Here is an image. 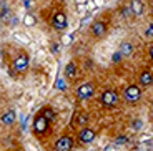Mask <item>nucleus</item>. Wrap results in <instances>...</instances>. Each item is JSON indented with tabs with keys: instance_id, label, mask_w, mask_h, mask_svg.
Masks as SVG:
<instances>
[{
	"instance_id": "obj_24",
	"label": "nucleus",
	"mask_w": 153,
	"mask_h": 151,
	"mask_svg": "<svg viewBox=\"0 0 153 151\" xmlns=\"http://www.w3.org/2000/svg\"><path fill=\"white\" fill-rule=\"evenodd\" d=\"M133 128H142V121H133Z\"/></svg>"
},
{
	"instance_id": "obj_2",
	"label": "nucleus",
	"mask_w": 153,
	"mask_h": 151,
	"mask_svg": "<svg viewBox=\"0 0 153 151\" xmlns=\"http://www.w3.org/2000/svg\"><path fill=\"white\" fill-rule=\"evenodd\" d=\"M100 103L107 108H113V106L118 105V93L115 90H105L100 96Z\"/></svg>"
},
{
	"instance_id": "obj_11",
	"label": "nucleus",
	"mask_w": 153,
	"mask_h": 151,
	"mask_svg": "<svg viewBox=\"0 0 153 151\" xmlns=\"http://www.w3.org/2000/svg\"><path fill=\"white\" fill-rule=\"evenodd\" d=\"M140 85L142 87H150V85H153V73L148 72V70H145V72L140 73Z\"/></svg>"
},
{
	"instance_id": "obj_21",
	"label": "nucleus",
	"mask_w": 153,
	"mask_h": 151,
	"mask_svg": "<svg viewBox=\"0 0 153 151\" xmlns=\"http://www.w3.org/2000/svg\"><path fill=\"white\" fill-rule=\"evenodd\" d=\"M103 151H117V144H115V143L107 144V146L103 148Z\"/></svg>"
},
{
	"instance_id": "obj_3",
	"label": "nucleus",
	"mask_w": 153,
	"mask_h": 151,
	"mask_svg": "<svg viewBox=\"0 0 153 151\" xmlns=\"http://www.w3.org/2000/svg\"><path fill=\"white\" fill-rule=\"evenodd\" d=\"M28 63H30V60H28V55H27V53H20L19 57L13 60L12 68H13L17 73H25V72L28 70Z\"/></svg>"
},
{
	"instance_id": "obj_4",
	"label": "nucleus",
	"mask_w": 153,
	"mask_h": 151,
	"mask_svg": "<svg viewBox=\"0 0 153 151\" xmlns=\"http://www.w3.org/2000/svg\"><path fill=\"white\" fill-rule=\"evenodd\" d=\"M123 96H125V100L128 103H137L138 100L142 98V88L137 87V85H130V87H126Z\"/></svg>"
},
{
	"instance_id": "obj_6",
	"label": "nucleus",
	"mask_w": 153,
	"mask_h": 151,
	"mask_svg": "<svg viewBox=\"0 0 153 151\" xmlns=\"http://www.w3.org/2000/svg\"><path fill=\"white\" fill-rule=\"evenodd\" d=\"M93 95H95L93 83H83L76 88V96H78V100H88V98H92Z\"/></svg>"
},
{
	"instance_id": "obj_12",
	"label": "nucleus",
	"mask_w": 153,
	"mask_h": 151,
	"mask_svg": "<svg viewBox=\"0 0 153 151\" xmlns=\"http://www.w3.org/2000/svg\"><path fill=\"white\" fill-rule=\"evenodd\" d=\"M118 50H120V55H122V57H130L131 53H133L135 47L131 42H123V43H120Z\"/></svg>"
},
{
	"instance_id": "obj_19",
	"label": "nucleus",
	"mask_w": 153,
	"mask_h": 151,
	"mask_svg": "<svg viewBox=\"0 0 153 151\" xmlns=\"http://www.w3.org/2000/svg\"><path fill=\"white\" fill-rule=\"evenodd\" d=\"M7 15H8V7H7V4H5L4 0H2V20H4Z\"/></svg>"
},
{
	"instance_id": "obj_22",
	"label": "nucleus",
	"mask_w": 153,
	"mask_h": 151,
	"mask_svg": "<svg viewBox=\"0 0 153 151\" xmlns=\"http://www.w3.org/2000/svg\"><path fill=\"white\" fill-rule=\"evenodd\" d=\"M50 48H52V53H53V55H57V53H58V48H60V45H58V43H52V47H50Z\"/></svg>"
},
{
	"instance_id": "obj_17",
	"label": "nucleus",
	"mask_w": 153,
	"mask_h": 151,
	"mask_svg": "<svg viewBox=\"0 0 153 151\" xmlns=\"http://www.w3.org/2000/svg\"><path fill=\"white\" fill-rule=\"evenodd\" d=\"M120 13L122 15H125V17H128V15H131V10H130V5H123L122 8H120Z\"/></svg>"
},
{
	"instance_id": "obj_10",
	"label": "nucleus",
	"mask_w": 153,
	"mask_h": 151,
	"mask_svg": "<svg viewBox=\"0 0 153 151\" xmlns=\"http://www.w3.org/2000/svg\"><path fill=\"white\" fill-rule=\"evenodd\" d=\"M92 33L95 35V37L102 38L105 33H107V25H105L103 22H95L92 25Z\"/></svg>"
},
{
	"instance_id": "obj_27",
	"label": "nucleus",
	"mask_w": 153,
	"mask_h": 151,
	"mask_svg": "<svg viewBox=\"0 0 153 151\" xmlns=\"http://www.w3.org/2000/svg\"><path fill=\"white\" fill-rule=\"evenodd\" d=\"M152 10H153V7H152Z\"/></svg>"
},
{
	"instance_id": "obj_5",
	"label": "nucleus",
	"mask_w": 153,
	"mask_h": 151,
	"mask_svg": "<svg viewBox=\"0 0 153 151\" xmlns=\"http://www.w3.org/2000/svg\"><path fill=\"white\" fill-rule=\"evenodd\" d=\"M67 25H68V19H67V15L63 12H57V13L52 17V27H53L55 30H58V32L65 30Z\"/></svg>"
},
{
	"instance_id": "obj_13",
	"label": "nucleus",
	"mask_w": 153,
	"mask_h": 151,
	"mask_svg": "<svg viewBox=\"0 0 153 151\" xmlns=\"http://www.w3.org/2000/svg\"><path fill=\"white\" fill-rule=\"evenodd\" d=\"M15 118H17L15 111H13V110H7V111L2 115V125H5V126L12 125V123L15 121Z\"/></svg>"
},
{
	"instance_id": "obj_1",
	"label": "nucleus",
	"mask_w": 153,
	"mask_h": 151,
	"mask_svg": "<svg viewBox=\"0 0 153 151\" xmlns=\"http://www.w3.org/2000/svg\"><path fill=\"white\" fill-rule=\"evenodd\" d=\"M48 126H50V120L45 118L40 111H38V113L35 115V118H33V126H32L33 131L37 133V135H43V133H47Z\"/></svg>"
},
{
	"instance_id": "obj_14",
	"label": "nucleus",
	"mask_w": 153,
	"mask_h": 151,
	"mask_svg": "<svg viewBox=\"0 0 153 151\" xmlns=\"http://www.w3.org/2000/svg\"><path fill=\"white\" fill-rule=\"evenodd\" d=\"M40 113H42L45 118H48L50 121L57 120V113H55V111H53L52 108H50V106H45V108H42V110H40Z\"/></svg>"
},
{
	"instance_id": "obj_8",
	"label": "nucleus",
	"mask_w": 153,
	"mask_h": 151,
	"mask_svg": "<svg viewBox=\"0 0 153 151\" xmlns=\"http://www.w3.org/2000/svg\"><path fill=\"white\" fill-rule=\"evenodd\" d=\"M95 138H97V133L93 131L92 128H88V126L82 128L80 133H78V143H82V144L93 143V140H95Z\"/></svg>"
},
{
	"instance_id": "obj_7",
	"label": "nucleus",
	"mask_w": 153,
	"mask_h": 151,
	"mask_svg": "<svg viewBox=\"0 0 153 151\" xmlns=\"http://www.w3.org/2000/svg\"><path fill=\"white\" fill-rule=\"evenodd\" d=\"M73 148V138L72 136H60L57 141H55V151H72Z\"/></svg>"
},
{
	"instance_id": "obj_23",
	"label": "nucleus",
	"mask_w": 153,
	"mask_h": 151,
	"mask_svg": "<svg viewBox=\"0 0 153 151\" xmlns=\"http://www.w3.org/2000/svg\"><path fill=\"white\" fill-rule=\"evenodd\" d=\"M87 120H88V118H87V115H85V113H82V115H80V118H78V121H80V125L87 123Z\"/></svg>"
},
{
	"instance_id": "obj_20",
	"label": "nucleus",
	"mask_w": 153,
	"mask_h": 151,
	"mask_svg": "<svg viewBox=\"0 0 153 151\" xmlns=\"http://www.w3.org/2000/svg\"><path fill=\"white\" fill-rule=\"evenodd\" d=\"M145 37L146 38H153V23H150V27L145 30Z\"/></svg>"
},
{
	"instance_id": "obj_26",
	"label": "nucleus",
	"mask_w": 153,
	"mask_h": 151,
	"mask_svg": "<svg viewBox=\"0 0 153 151\" xmlns=\"http://www.w3.org/2000/svg\"><path fill=\"white\" fill-rule=\"evenodd\" d=\"M90 151H97V150H90Z\"/></svg>"
},
{
	"instance_id": "obj_25",
	"label": "nucleus",
	"mask_w": 153,
	"mask_h": 151,
	"mask_svg": "<svg viewBox=\"0 0 153 151\" xmlns=\"http://www.w3.org/2000/svg\"><path fill=\"white\" fill-rule=\"evenodd\" d=\"M150 58H152V60H153V45L150 47Z\"/></svg>"
},
{
	"instance_id": "obj_16",
	"label": "nucleus",
	"mask_w": 153,
	"mask_h": 151,
	"mask_svg": "<svg viewBox=\"0 0 153 151\" xmlns=\"http://www.w3.org/2000/svg\"><path fill=\"white\" fill-rule=\"evenodd\" d=\"M65 75L67 76H75L76 75V65L73 63V61H70V63L65 67Z\"/></svg>"
},
{
	"instance_id": "obj_15",
	"label": "nucleus",
	"mask_w": 153,
	"mask_h": 151,
	"mask_svg": "<svg viewBox=\"0 0 153 151\" xmlns=\"http://www.w3.org/2000/svg\"><path fill=\"white\" fill-rule=\"evenodd\" d=\"M23 25L25 27H35L37 25V19H35L32 13H25V17H23Z\"/></svg>"
},
{
	"instance_id": "obj_18",
	"label": "nucleus",
	"mask_w": 153,
	"mask_h": 151,
	"mask_svg": "<svg viewBox=\"0 0 153 151\" xmlns=\"http://www.w3.org/2000/svg\"><path fill=\"white\" fill-rule=\"evenodd\" d=\"M113 143L117 144V146H118V144H126V143H128V138H126V136H118Z\"/></svg>"
},
{
	"instance_id": "obj_9",
	"label": "nucleus",
	"mask_w": 153,
	"mask_h": 151,
	"mask_svg": "<svg viewBox=\"0 0 153 151\" xmlns=\"http://www.w3.org/2000/svg\"><path fill=\"white\" fill-rule=\"evenodd\" d=\"M130 10H131V15L133 17H142L143 12H145V5H143L142 0H131L130 4Z\"/></svg>"
}]
</instances>
